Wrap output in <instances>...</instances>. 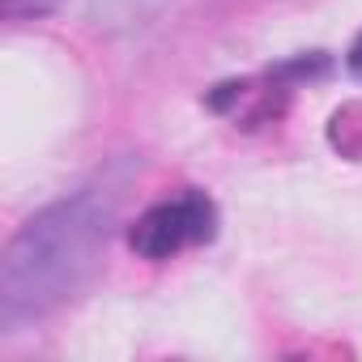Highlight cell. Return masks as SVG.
Segmentation results:
<instances>
[{
  "label": "cell",
  "instance_id": "6da1fadb",
  "mask_svg": "<svg viewBox=\"0 0 362 362\" xmlns=\"http://www.w3.org/2000/svg\"><path fill=\"white\" fill-rule=\"evenodd\" d=\"M111 201L77 192L39 209L5 247L0 264V324L9 332L64 307L103 264L111 235Z\"/></svg>",
  "mask_w": 362,
  "mask_h": 362
},
{
  "label": "cell",
  "instance_id": "7a4b0ae2",
  "mask_svg": "<svg viewBox=\"0 0 362 362\" xmlns=\"http://www.w3.org/2000/svg\"><path fill=\"white\" fill-rule=\"evenodd\" d=\"M214 235H218V209H214V201L205 192L188 188L184 197L145 209L128 226V247L141 260H170L184 247L209 243Z\"/></svg>",
  "mask_w": 362,
  "mask_h": 362
},
{
  "label": "cell",
  "instance_id": "3957f363",
  "mask_svg": "<svg viewBox=\"0 0 362 362\" xmlns=\"http://www.w3.org/2000/svg\"><path fill=\"white\" fill-rule=\"evenodd\" d=\"M56 0H5V13L9 18H22V13H47Z\"/></svg>",
  "mask_w": 362,
  "mask_h": 362
},
{
  "label": "cell",
  "instance_id": "277c9868",
  "mask_svg": "<svg viewBox=\"0 0 362 362\" xmlns=\"http://www.w3.org/2000/svg\"><path fill=\"white\" fill-rule=\"evenodd\" d=\"M345 64H349V73H354V77H362V35L354 39V47H349V60H345Z\"/></svg>",
  "mask_w": 362,
  "mask_h": 362
}]
</instances>
